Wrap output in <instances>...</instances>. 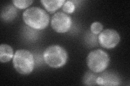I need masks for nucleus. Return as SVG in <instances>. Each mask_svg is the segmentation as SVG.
I'll return each instance as SVG.
<instances>
[{
    "label": "nucleus",
    "instance_id": "f257e3e1",
    "mask_svg": "<svg viewBox=\"0 0 130 86\" xmlns=\"http://www.w3.org/2000/svg\"><path fill=\"white\" fill-rule=\"evenodd\" d=\"M22 17L26 25L37 30L44 29L50 23V16L47 12L38 7L26 9L23 12Z\"/></svg>",
    "mask_w": 130,
    "mask_h": 86
},
{
    "label": "nucleus",
    "instance_id": "f03ea898",
    "mask_svg": "<svg viewBox=\"0 0 130 86\" xmlns=\"http://www.w3.org/2000/svg\"><path fill=\"white\" fill-rule=\"evenodd\" d=\"M45 63L53 68H59L66 65L68 60V53L65 49L58 45L48 46L43 52Z\"/></svg>",
    "mask_w": 130,
    "mask_h": 86
},
{
    "label": "nucleus",
    "instance_id": "7ed1b4c3",
    "mask_svg": "<svg viewBox=\"0 0 130 86\" xmlns=\"http://www.w3.org/2000/svg\"><path fill=\"white\" fill-rule=\"evenodd\" d=\"M13 64L15 70L20 74H30L34 68V55L28 50H18L14 55Z\"/></svg>",
    "mask_w": 130,
    "mask_h": 86
},
{
    "label": "nucleus",
    "instance_id": "20e7f679",
    "mask_svg": "<svg viewBox=\"0 0 130 86\" xmlns=\"http://www.w3.org/2000/svg\"><path fill=\"white\" fill-rule=\"evenodd\" d=\"M86 61L88 67L92 72L100 73L104 72L108 66L110 58L106 52L97 49L89 53Z\"/></svg>",
    "mask_w": 130,
    "mask_h": 86
},
{
    "label": "nucleus",
    "instance_id": "39448f33",
    "mask_svg": "<svg viewBox=\"0 0 130 86\" xmlns=\"http://www.w3.org/2000/svg\"><path fill=\"white\" fill-rule=\"evenodd\" d=\"M72 25L71 17L64 12L55 13L51 19L52 27L58 33H66L70 30Z\"/></svg>",
    "mask_w": 130,
    "mask_h": 86
},
{
    "label": "nucleus",
    "instance_id": "423d86ee",
    "mask_svg": "<svg viewBox=\"0 0 130 86\" xmlns=\"http://www.w3.org/2000/svg\"><path fill=\"white\" fill-rule=\"evenodd\" d=\"M120 41V37L116 30L107 28L103 30L98 36V42L101 47L112 49L117 46Z\"/></svg>",
    "mask_w": 130,
    "mask_h": 86
},
{
    "label": "nucleus",
    "instance_id": "0eeeda50",
    "mask_svg": "<svg viewBox=\"0 0 130 86\" xmlns=\"http://www.w3.org/2000/svg\"><path fill=\"white\" fill-rule=\"evenodd\" d=\"M96 83L99 85H119L120 79L116 74L106 72L97 76Z\"/></svg>",
    "mask_w": 130,
    "mask_h": 86
},
{
    "label": "nucleus",
    "instance_id": "6e6552de",
    "mask_svg": "<svg viewBox=\"0 0 130 86\" xmlns=\"http://www.w3.org/2000/svg\"><path fill=\"white\" fill-rule=\"evenodd\" d=\"M13 49L8 44H1L0 46V61L2 63L9 62L14 57Z\"/></svg>",
    "mask_w": 130,
    "mask_h": 86
},
{
    "label": "nucleus",
    "instance_id": "1a4fd4ad",
    "mask_svg": "<svg viewBox=\"0 0 130 86\" xmlns=\"http://www.w3.org/2000/svg\"><path fill=\"white\" fill-rule=\"evenodd\" d=\"M65 1L63 0H51V1H41L43 6L46 10L51 14L54 13L63 5Z\"/></svg>",
    "mask_w": 130,
    "mask_h": 86
},
{
    "label": "nucleus",
    "instance_id": "9d476101",
    "mask_svg": "<svg viewBox=\"0 0 130 86\" xmlns=\"http://www.w3.org/2000/svg\"><path fill=\"white\" fill-rule=\"evenodd\" d=\"M17 15V9L15 7L9 6L3 10L1 13V18L6 21H11Z\"/></svg>",
    "mask_w": 130,
    "mask_h": 86
},
{
    "label": "nucleus",
    "instance_id": "9b49d317",
    "mask_svg": "<svg viewBox=\"0 0 130 86\" xmlns=\"http://www.w3.org/2000/svg\"><path fill=\"white\" fill-rule=\"evenodd\" d=\"M97 75L93 72H88L86 73L84 77V83L86 85H95Z\"/></svg>",
    "mask_w": 130,
    "mask_h": 86
},
{
    "label": "nucleus",
    "instance_id": "f8f14e48",
    "mask_svg": "<svg viewBox=\"0 0 130 86\" xmlns=\"http://www.w3.org/2000/svg\"><path fill=\"white\" fill-rule=\"evenodd\" d=\"M14 6L19 9H25L33 2L32 0H14L12 1Z\"/></svg>",
    "mask_w": 130,
    "mask_h": 86
},
{
    "label": "nucleus",
    "instance_id": "ddd939ff",
    "mask_svg": "<svg viewBox=\"0 0 130 86\" xmlns=\"http://www.w3.org/2000/svg\"><path fill=\"white\" fill-rule=\"evenodd\" d=\"M75 9L74 3L71 1H66L62 6V10L64 13L67 14H71L74 13Z\"/></svg>",
    "mask_w": 130,
    "mask_h": 86
},
{
    "label": "nucleus",
    "instance_id": "4468645a",
    "mask_svg": "<svg viewBox=\"0 0 130 86\" xmlns=\"http://www.w3.org/2000/svg\"><path fill=\"white\" fill-rule=\"evenodd\" d=\"M103 30V24L98 22H95L92 24L91 31L93 34L99 35Z\"/></svg>",
    "mask_w": 130,
    "mask_h": 86
}]
</instances>
